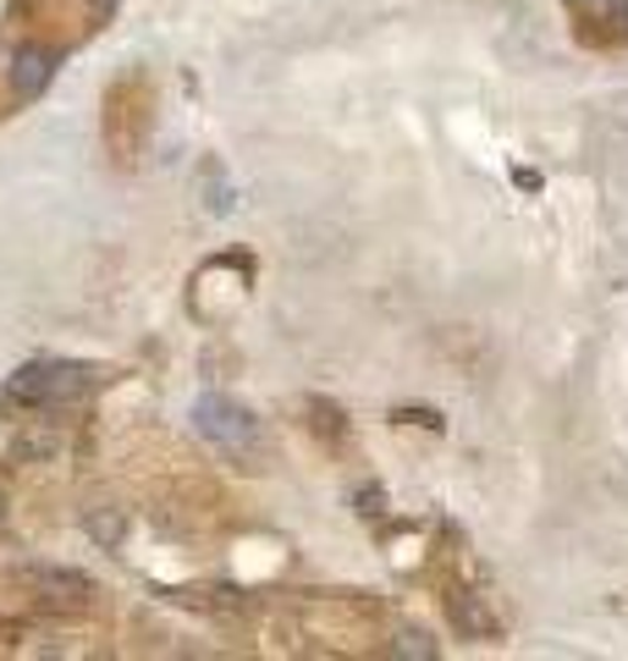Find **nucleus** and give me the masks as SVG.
Returning a JSON list of instances; mask_svg holds the SVG:
<instances>
[{"label":"nucleus","instance_id":"39448f33","mask_svg":"<svg viewBox=\"0 0 628 661\" xmlns=\"http://www.w3.org/2000/svg\"><path fill=\"white\" fill-rule=\"evenodd\" d=\"M56 61H61L56 45H18V56H12V67H7L12 94H18V100H40V94L51 89V78H56Z\"/></svg>","mask_w":628,"mask_h":661},{"label":"nucleus","instance_id":"f257e3e1","mask_svg":"<svg viewBox=\"0 0 628 661\" xmlns=\"http://www.w3.org/2000/svg\"><path fill=\"white\" fill-rule=\"evenodd\" d=\"M193 425H199V436H204L226 463H237V469H265V463H270V441H265L259 419H254L243 403L210 392V397L193 403Z\"/></svg>","mask_w":628,"mask_h":661},{"label":"nucleus","instance_id":"20e7f679","mask_svg":"<svg viewBox=\"0 0 628 661\" xmlns=\"http://www.w3.org/2000/svg\"><path fill=\"white\" fill-rule=\"evenodd\" d=\"M573 34L595 51H628V0H601V7H573Z\"/></svg>","mask_w":628,"mask_h":661},{"label":"nucleus","instance_id":"6e6552de","mask_svg":"<svg viewBox=\"0 0 628 661\" xmlns=\"http://www.w3.org/2000/svg\"><path fill=\"white\" fill-rule=\"evenodd\" d=\"M83 518H89V535H94L100 546H116V540H122V513H105V507H89Z\"/></svg>","mask_w":628,"mask_h":661},{"label":"nucleus","instance_id":"0eeeda50","mask_svg":"<svg viewBox=\"0 0 628 661\" xmlns=\"http://www.w3.org/2000/svg\"><path fill=\"white\" fill-rule=\"evenodd\" d=\"M309 414H314V436L332 441V447H348V419H343V408H337V403L314 397V403H309Z\"/></svg>","mask_w":628,"mask_h":661},{"label":"nucleus","instance_id":"f03ea898","mask_svg":"<svg viewBox=\"0 0 628 661\" xmlns=\"http://www.w3.org/2000/svg\"><path fill=\"white\" fill-rule=\"evenodd\" d=\"M100 386V370L89 365H23L7 392H0V414H45V408H61V403H78Z\"/></svg>","mask_w":628,"mask_h":661},{"label":"nucleus","instance_id":"423d86ee","mask_svg":"<svg viewBox=\"0 0 628 661\" xmlns=\"http://www.w3.org/2000/svg\"><path fill=\"white\" fill-rule=\"evenodd\" d=\"M447 617H452V628H458L463 639H496V634H502V623H496V612L485 606V595H474V590H463V584H447Z\"/></svg>","mask_w":628,"mask_h":661},{"label":"nucleus","instance_id":"1a4fd4ad","mask_svg":"<svg viewBox=\"0 0 628 661\" xmlns=\"http://www.w3.org/2000/svg\"><path fill=\"white\" fill-rule=\"evenodd\" d=\"M116 7H122V0H89V12H94V18H111Z\"/></svg>","mask_w":628,"mask_h":661},{"label":"nucleus","instance_id":"7ed1b4c3","mask_svg":"<svg viewBox=\"0 0 628 661\" xmlns=\"http://www.w3.org/2000/svg\"><path fill=\"white\" fill-rule=\"evenodd\" d=\"M149 127H155V83L144 72L116 78L105 94V149L116 155V166H133L144 155Z\"/></svg>","mask_w":628,"mask_h":661},{"label":"nucleus","instance_id":"9d476101","mask_svg":"<svg viewBox=\"0 0 628 661\" xmlns=\"http://www.w3.org/2000/svg\"><path fill=\"white\" fill-rule=\"evenodd\" d=\"M7 507H12V496H7V474H0V518H7Z\"/></svg>","mask_w":628,"mask_h":661}]
</instances>
